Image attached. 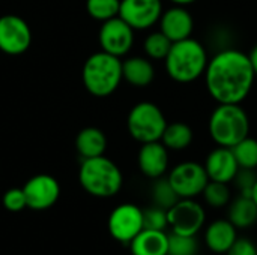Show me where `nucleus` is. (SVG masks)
Returning <instances> with one entry per match:
<instances>
[{"label":"nucleus","mask_w":257,"mask_h":255,"mask_svg":"<svg viewBox=\"0 0 257 255\" xmlns=\"http://www.w3.org/2000/svg\"><path fill=\"white\" fill-rule=\"evenodd\" d=\"M256 180V170H248V168H239L235 179H233L239 195H247V197L251 195V191H253Z\"/></svg>","instance_id":"c756f323"},{"label":"nucleus","mask_w":257,"mask_h":255,"mask_svg":"<svg viewBox=\"0 0 257 255\" xmlns=\"http://www.w3.org/2000/svg\"><path fill=\"white\" fill-rule=\"evenodd\" d=\"M169 150H185L193 143V129L184 122L167 123L163 137L160 140Z\"/></svg>","instance_id":"4be33fe9"},{"label":"nucleus","mask_w":257,"mask_h":255,"mask_svg":"<svg viewBox=\"0 0 257 255\" xmlns=\"http://www.w3.org/2000/svg\"><path fill=\"white\" fill-rule=\"evenodd\" d=\"M105 147H107L105 134L93 126L81 129L75 138V149L83 159L104 155Z\"/></svg>","instance_id":"412c9836"},{"label":"nucleus","mask_w":257,"mask_h":255,"mask_svg":"<svg viewBox=\"0 0 257 255\" xmlns=\"http://www.w3.org/2000/svg\"><path fill=\"white\" fill-rule=\"evenodd\" d=\"M155 68L148 57H130L122 62V78L134 87H146L154 81Z\"/></svg>","instance_id":"6ab92c4d"},{"label":"nucleus","mask_w":257,"mask_h":255,"mask_svg":"<svg viewBox=\"0 0 257 255\" xmlns=\"http://www.w3.org/2000/svg\"><path fill=\"white\" fill-rule=\"evenodd\" d=\"M130 249L133 255H167L169 234L161 230L143 228L130 242Z\"/></svg>","instance_id":"a211bd4d"},{"label":"nucleus","mask_w":257,"mask_h":255,"mask_svg":"<svg viewBox=\"0 0 257 255\" xmlns=\"http://www.w3.org/2000/svg\"><path fill=\"white\" fill-rule=\"evenodd\" d=\"M107 227L114 240L130 243L143 230V209L133 203H123L111 210Z\"/></svg>","instance_id":"9d476101"},{"label":"nucleus","mask_w":257,"mask_h":255,"mask_svg":"<svg viewBox=\"0 0 257 255\" xmlns=\"http://www.w3.org/2000/svg\"><path fill=\"white\" fill-rule=\"evenodd\" d=\"M161 14V0H120L119 17L134 30L151 29L160 21Z\"/></svg>","instance_id":"ddd939ff"},{"label":"nucleus","mask_w":257,"mask_h":255,"mask_svg":"<svg viewBox=\"0 0 257 255\" xmlns=\"http://www.w3.org/2000/svg\"><path fill=\"white\" fill-rule=\"evenodd\" d=\"M203 77L208 93L218 104H241L256 80L248 54L236 48H224L214 54Z\"/></svg>","instance_id":"f257e3e1"},{"label":"nucleus","mask_w":257,"mask_h":255,"mask_svg":"<svg viewBox=\"0 0 257 255\" xmlns=\"http://www.w3.org/2000/svg\"><path fill=\"white\" fill-rule=\"evenodd\" d=\"M167 221L172 233L197 236L206 222V212L194 198H179L167 210Z\"/></svg>","instance_id":"0eeeda50"},{"label":"nucleus","mask_w":257,"mask_h":255,"mask_svg":"<svg viewBox=\"0 0 257 255\" xmlns=\"http://www.w3.org/2000/svg\"><path fill=\"white\" fill-rule=\"evenodd\" d=\"M251 198H253V201L256 203L257 206V180L256 183H254V186H253V191H251V195H250Z\"/></svg>","instance_id":"f704fd0d"},{"label":"nucleus","mask_w":257,"mask_h":255,"mask_svg":"<svg viewBox=\"0 0 257 255\" xmlns=\"http://www.w3.org/2000/svg\"><path fill=\"white\" fill-rule=\"evenodd\" d=\"M208 128L217 146L233 147L250 135V119L241 104H218L209 117Z\"/></svg>","instance_id":"39448f33"},{"label":"nucleus","mask_w":257,"mask_h":255,"mask_svg":"<svg viewBox=\"0 0 257 255\" xmlns=\"http://www.w3.org/2000/svg\"><path fill=\"white\" fill-rule=\"evenodd\" d=\"M169 227L167 221V210L158 206H152L143 210V228L146 230H161L166 231Z\"/></svg>","instance_id":"c85d7f7f"},{"label":"nucleus","mask_w":257,"mask_h":255,"mask_svg":"<svg viewBox=\"0 0 257 255\" xmlns=\"http://www.w3.org/2000/svg\"><path fill=\"white\" fill-rule=\"evenodd\" d=\"M167 180L179 198H196L197 195H202L209 177L202 164L185 161L170 170Z\"/></svg>","instance_id":"6e6552de"},{"label":"nucleus","mask_w":257,"mask_h":255,"mask_svg":"<svg viewBox=\"0 0 257 255\" xmlns=\"http://www.w3.org/2000/svg\"><path fill=\"white\" fill-rule=\"evenodd\" d=\"M27 207L32 210H47L60 197V185L50 174H36L23 186Z\"/></svg>","instance_id":"f8f14e48"},{"label":"nucleus","mask_w":257,"mask_h":255,"mask_svg":"<svg viewBox=\"0 0 257 255\" xmlns=\"http://www.w3.org/2000/svg\"><path fill=\"white\" fill-rule=\"evenodd\" d=\"M134 44V29L119 15L102 23L99 29L101 51L122 57L130 53Z\"/></svg>","instance_id":"9b49d317"},{"label":"nucleus","mask_w":257,"mask_h":255,"mask_svg":"<svg viewBox=\"0 0 257 255\" xmlns=\"http://www.w3.org/2000/svg\"><path fill=\"white\" fill-rule=\"evenodd\" d=\"M169 2H172L173 5H178V6H188V5H193L197 0H169Z\"/></svg>","instance_id":"72a5a7b5"},{"label":"nucleus","mask_w":257,"mask_h":255,"mask_svg":"<svg viewBox=\"0 0 257 255\" xmlns=\"http://www.w3.org/2000/svg\"><path fill=\"white\" fill-rule=\"evenodd\" d=\"M248 57H250V62H251V66H253V71H254V74H256V77H257V44L253 47V50L250 51Z\"/></svg>","instance_id":"473e14b6"},{"label":"nucleus","mask_w":257,"mask_h":255,"mask_svg":"<svg viewBox=\"0 0 257 255\" xmlns=\"http://www.w3.org/2000/svg\"><path fill=\"white\" fill-rule=\"evenodd\" d=\"M166 126V116L163 110L154 102L136 104L126 119V128L130 135L142 144L160 141Z\"/></svg>","instance_id":"423d86ee"},{"label":"nucleus","mask_w":257,"mask_h":255,"mask_svg":"<svg viewBox=\"0 0 257 255\" xmlns=\"http://www.w3.org/2000/svg\"><path fill=\"white\" fill-rule=\"evenodd\" d=\"M81 77L83 84L90 95L105 98L111 95L123 80L120 57L98 51L84 62Z\"/></svg>","instance_id":"20e7f679"},{"label":"nucleus","mask_w":257,"mask_h":255,"mask_svg":"<svg viewBox=\"0 0 257 255\" xmlns=\"http://www.w3.org/2000/svg\"><path fill=\"white\" fill-rule=\"evenodd\" d=\"M120 0H86L87 14L98 21H107L119 15Z\"/></svg>","instance_id":"bb28decb"},{"label":"nucleus","mask_w":257,"mask_h":255,"mask_svg":"<svg viewBox=\"0 0 257 255\" xmlns=\"http://www.w3.org/2000/svg\"><path fill=\"white\" fill-rule=\"evenodd\" d=\"M235 159L239 165V168H248L256 170L257 168V140L251 138L250 135L241 140L238 144L230 147Z\"/></svg>","instance_id":"b1692460"},{"label":"nucleus","mask_w":257,"mask_h":255,"mask_svg":"<svg viewBox=\"0 0 257 255\" xmlns=\"http://www.w3.org/2000/svg\"><path fill=\"white\" fill-rule=\"evenodd\" d=\"M78 182L87 194L98 198H108L120 191L123 176L111 159L101 155L83 159L78 171Z\"/></svg>","instance_id":"7ed1b4c3"},{"label":"nucleus","mask_w":257,"mask_h":255,"mask_svg":"<svg viewBox=\"0 0 257 255\" xmlns=\"http://www.w3.org/2000/svg\"><path fill=\"white\" fill-rule=\"evenodd\" d=\"M205 245L215 254H226L238 239V228L229 219H215L205 230Z\"/></svg>","instance_id":"f3484780"},{"label":"nucleus","mask_w":257,"mask_h":255,"mask_svg":"<svg viewBox=\"0 0 257 255\" xmlns=\"http://www.w3.org/2000/svg\"><path fill=\"white\" fill-rule=\"evenodd\" d=\"M32 44V30L24 18L15 14L0 17V51L8 56L24 54Z\"/></svg>","instance_id":"1a4fd4ad"},{"label":"nucleus","mask_w":257,"mask_h":255,"mask_svg":"<svg viewBox=\"0 0 257 255\" xmlns=\"http://www.w3.org/2000/svg\"><path fill=\"white\" fill-rule=\"evenodd\" d=\"M172 41L161 32H152L146 36L145 42H143V48L145 53L148 56V59L151 60H164L166 56L170 51L172 47Z\"/></svg>","instance_id":"393cba45"},{"label":"nucleus","mask_w":257,"mask_h":255,"mask_svg":"<svg viewBox=\"0 0 257 255\" xmlns=\"http://www.w3.org/2000/svg\"><path fill=\"white\" fill-rule=\"evenodd\" d=\"M160 30L172 41L178 42L191 36L194 29V20L187 6L173 5L172 8L163 11L160 17Z\"/></svg>","instance_id":"4468645a"},{"label":"nucleus","mask_w":257,"mask_h":255,"mask_svg":"<svg viewBox=\"0 0 257 255\" xmlns=\"http://www.w3.org/2000/svg\"><path fill=\"white\" fill-rule=\"evenodd\" d=\"M203 167L209 180L221 183H232L239 170L232 149L223 146H218L212 152H209Z\"/></svg>","instance_id":"2eb2a0df"},{"label":"nucleus","mask_w":257,"mask_h":255,"mask_svg":"<svg viewBox=\"0 0 257 255\" xmlns=\"http://www.w3.org/2000/svg\"><path fill=\"white\" fill-rule=\"evenodd\" d=\"M3 206L9 212H21L27 207L26 195L23 188H11L3 195Z\"/></svg>","instance_id":"7c9ffc66"},{"label":"nucleus","mask_w":257,"mask_h":255,"mask_svg":"<svg viewBox=\"0 0 257 255\" xmlns=\"http://www.w3.org/2000/svg\"><path fill=\"white\" fill-rule=\"evenodd\" d=\"M226 255H257V246L245 237H238Z\"/></svg>","instance_id":"2f4dec72"},{"label":"nucleus","mask_w":257,"mask_h":255,"mask_svg":"<svg viewBox=\"0 0 257 255\" xmlns=\"http://www.w3.org/2000/svg\"><path fill=\"white\" fill-rule=\"evenodd\" d=\"M227 219L238 228L245 230L257 222V206L251 197L238 195L229 203Z\"/></svg>","instance_id":"aec40b11"},{"label":"nucleus","mask_w":257,"mask_h":255,"mask_svg":"<svg viewBox=\"0 0 257 255\" xmlns=\"http://www.w3.org/2000/svg\"><path fill=\"white\" fill-rule=\"evenodd\" d=\"M199 243L196 236L169 234V249L167 255H197Z\"/></svg>","instance_id":"cd10ccee"},{"label":"nucleus","mask_w":257,"mask_h":255,"mask_svg":"<svg viewBox=\"0 0 257 255\" xmlns=\"http://www.w3.org/2000/svg\"><path fill=\"white\" fill-rule=\"evenodd\" d=\"M208 60V51L203 44L190 36L172 44L170 51L164 59V65L173 81L187 84L203 77Z\"/></svg>","instance_id":"f03ea898"},{"label":"nucleus","mask_w":257,"mask_h":255,"mask_svg":"<svg viewBox=\"0 0 257 255\" xmlns=\"http://www.w3.org/2000/svg\"><path fill=\"white\" fill-rule=\"evenodd\" d=\"M202 197L208 206L214 209H221V207L229 206L232 200V192H230L229 183L209 180L202 192Z\"/></svg>","instance_id":"5701e85b"},{"label":"nucleus","mask_w":257,"mask_h":255,"mask_svg":"<svg viewBox=\"0 0 257 255\" xmlns=\"http://www.w3.org/2000/svg\"><path fill=\"white\" fill-rule=\"evenodd\" d=\"M140 171L155 180L163 177L169 170V149L161 141L142 144L137 156Z\"/></svg>","instance_id":"dca6fc26"},{"label":"nucleus","mask_w":257,"mask_h":255,"mask_svg":"<svg viewBox=\"0 0 257 255\" xmlns=\"http://www.w3.org/2000/svg\"><path fill=\"white\" fill-rule=\"evenodd\" d=\"M152 200H154L155 206L169 210L179 200V197L175 192V189L172 188L167 177L163 176L160 179H155V183L152 186Z\"/></svg>","instance_id":"a878e982"}]
</instances>
